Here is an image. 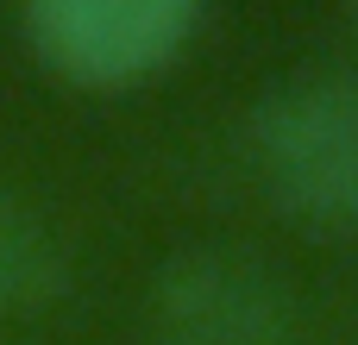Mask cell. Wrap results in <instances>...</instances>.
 <instances>
[{
	"label": "cell",
	"instance_id": "cell-1",
	"mask_svg": "<svg viewBox=\"0 0 358 345\" xmlns=\"http://www.w3.org/2000/svg\"><path fill=\"white\" fill-rule=\"evenodd\" d=\"M258 189L315 233H358V82L296 75L252 107Z\"/></svg>",
	"mask_w": 358,
	"mask_h": 345
},
{
	"label": "cell",
	"instance_id": "cell-2",
	"mask_svg": "<svg viewBox=\"0 0 358 345\" xmlns=\"http://www.w3.org/2000/svg\"><path fill=\"white\" fill-rule=\"evenodd\" d=\"M208 0H19L31 57L69 88H138L195 38Z\"/></svg>",
	"mask_w": 358,
	"mask_h": 345
},
{
	"label": "cell",
	"instance_id": "cell-3",
	"mask_svg": "<svg viewBox=\"0 0 358 345\" xmlns=\"http://www.w3.org/2000/svg\"><path fill=\"white\" fill-rule=\"evenodd\" d=\"M151 345H296L289 289L239 245L182 251L151 289Z\"/></svg>",
	"mask_w": 358,
	"mask_h": 345
},
{
	"label": "cell",
	"instance_id": "cell-4",
	"mask_svg": "<svg viewBox=\"0 0 358 345\" xmlns=\"http://www.w3.org/2000/svg\"><path fill=\"white\" fill-rule=\"evenodd\" d=\"M63 245L57 233L13 195L0 189V308H38L63 289Z\"/></svg>",
	"mask_w": 358,
	"mask_h": 345
},
{
	"label": "cell",
	"instance_id": "cell-5",
	"mask_svg": "<svg viewBox=\"0 0 358 345\" xmlns=\"http://www.w3.org/2000/svg\"><path fill=\"white\" fill-rule=\"evenodd\" d=\"M352 6H358V0H352Z\"/></svg>",
	"mask_w": 358,
	"mask_h": 345
}]
</instances>
